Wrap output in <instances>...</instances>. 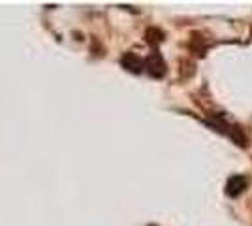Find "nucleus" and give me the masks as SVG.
<instances>
[{
  "mask_svg": "<svg viewBox=\"0 0 252 226\" xmlns=\"http://www.w3.org/2000/svg\"><path fill=\"white\" fill-rule=\"evenodd\" d=\"M145 66H147L149 74L155 75V77H160V75H164V72H166V65H164L162 57L158 53L151 55L147 59V63H145Z\"/></svg>",
  "mask_w": 252,
  "mask_h": 226,
  "instance_id": "2",
  "label": "nucleus"
},
{
  "mask_svg": "<svg viewBox=\"0 0 252 226\" xmlns=\"http://www.w3.org/2000/svg\"><path fill=\"white\" fill-rule=\"evenodd\" d=\"M123 65H125L128 70H132V72H139V70L143 68V61H141V59H137L134 53H130L123 59Z\"/></svg>",
  "mask_w": 252,
  "mask_h": 226,
  "instance_id": "3",
  "label": "nucleus"
},
{
  "mask_svg": "<svg viewBox=\"0 0 252 226\" xmlns=\"http://www.w3.org/2000/svg\"><path fill=\"white\" fill-rule=\"evenodd\" d=\"M247 185H249V179L245 175H233L226 183V194L228 196H239L247 189Z\"/></svg>",
  "mask_w": 252,
  "mask_h": 226,
  "instance_id": "1",
  "label": "nucleus"
}]
</instances>
